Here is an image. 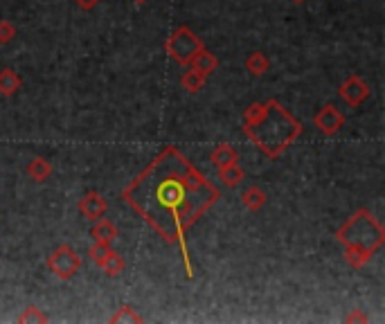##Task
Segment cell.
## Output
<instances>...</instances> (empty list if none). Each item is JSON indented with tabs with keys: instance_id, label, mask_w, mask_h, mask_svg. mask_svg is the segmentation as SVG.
Listing matches in <instances>:
<instances>
[{
	"instance_id": "5bb4252c",
	"label": "cell",
	"mask_w": 385,
	"mask_h": 324,
	"mask_svg": "<svg viewBox=\"0 0 385 324\" xmlns=\"http://www.w3.org/2000/svg\"><path fill=\"white\" fill-rule=\"evenodd\" d=\"M242 203L250 209V212H259L266 203H268V196L262 187H257V185H250L244 189V194H242Z\"/></svg>"
},
{
	"instance_id": "277c9868",
	"label": "cell",
	"mask_w": 385,
	"mask_h": 324,
	"mask_svg": "<svg viewBox=\"0 0 385 324\" xmlns=\"http://www.w3.org/2000/svg\"><path fill=\"white\" fill-rule=\"evenodd\" d=\"M203 41L198 39V36L189 30L187 25H180L174 30V34L169 36L167 43H165V50L167 54L174 59L178 65H182V68H187V65L191 63V59L203 50Z\"/></svg>"
},
{
	"instance_id": "2e32d148",
	"label": "cell",
	"mask_w": 385,
	"mask_h": 324,
	"mask_svg": "<svg viewBox=\"0 0 385 324\" xmlns=\"http://www.w3.org/2000/svg\"><path fill=\"white\" fill-rule=\"evenodd\" d=\"M21 77H18V72L12 70V68H5L0 70V95L3 97H12V95H16L18 90H21Z\"/></svg>"
},
{
	"instance_id": "9c48e42d",
	"label": "cell",
	"mask_w": 385,
	"mask_h": 324,
	"mask_svg": "<svg viewBox=\"0 0 385 324\" xmlns=\"http://www.w3.org/2000/svg\"><path fill=\"white\" fill-rule=\"evenodd\" d=\"M91 236H93V241L111 245L120 236V230H118V225H115L113 221H109V218L102 216V218H97V221H93Z\"/></svg>"
},
{
	"instance_id": "7a4b0ae2",
	"label": "cell",
	"mask_w": 385,
	"mask_h": 324,
	"mask_svg": "<svg viewBox=\"0 0 385 324\" xmlns=\"http://www.w3.org/2000/svg\"><path fill=\"white\" fill-rule=\"evenodd\" d=\"M302 122L295 120L277 99L264 102V113L255 122L244 124L248 140L266 158H280L293 142L302 136Z\"/></svg>"
},
{
	"instance_id": "8992f818",
	"label": "cell",
	"mask_w": 385,
	"mask_h": 324,
	"mask_svg": "<svg viewBox=\"0 0 385 324\" xmlns=\"http://www.w3.org/2000/svg\"><path fill=\"white\" fill-rule=\"evenodd\" d=\"M338 97L347 104L349 108H356L370 97V86L363 77H359V74H349V77L338 86Z\"/></svg>"
},
{
	"instance_id": "30bf717a",
	"label": "cell",
	"mask_w": 385,
	"mask_h": 324,
	"mask_svg": "<svg viewBox=\"0 0 385 324\" xmlns=\"http://www.w3.org/2000/svg\"><path fill=\"white\" fill-rule=\"evenodd\" d=\"M244 178H246V171H244L242 165H239V162H233V165H226V167H219V180L226 187H230V189H235V187L242 185Z\"/></svg>"
},
{
	"instance_id": "d4e9b609",
	"label": "cell",
	"mask_w": 385,
	"mask_h": 324,
	"mask_svg": "<svg viewBox=\"0 0 385 324\" xmlns=\"http://www.w3.org/2000/svg\"><path fill=\"white\" fill-rule=\"evenodd\" d=\"M133 3H138V5H144V3H147V0H133Z\"/></svg>"
},
{
	"instance_id": "4fadbf2b",
	"label": "cell",
	"mask_w": 385,
	"mask_h": 324,
	"mask_svg": "<svg viewBox=\"0 0 385 324\" xmlns=\"http://www.w3.org/2000/svg\"><path fill=\"white\" fill-rule=\"evenodd\" d=\"M210 162L217 169L219 167H226V165H233V162H239V151L233 145H219V147L212 149Z\"/></svg>"
},
{
	"instance_id": "603a6c76",
	"label": "cell",
	"mask_w": 385,
	"mask_h": 324,
	"mask_svg": "<svg viewBox=\"0 0 385 324\" xmlns=\"http://www.w3.org/2000/svg\"><path fill=\"white\" fill-rule=\"evenodd\" d=\"M345 322H349V324H354V322H359V324H368V316L361 311V309H354L347 318H345Z\"/></svg>"
},
{
	"instance_id": "52a82bcc",
	"label": "cell",
	"mask_w": 385,
	"mask_h": 324,
	"mask_svg": "<svg viewBox=\"0 0 385 324\" xmlns=\"http://www.w3.org/2000/svg\"><path fill=\"white\" fill-rule=\"evenodd\" d=\"M313 124L324 138H333L336 133L345 127V115L338 111V106H333V104H324V106L315 113Z\"/></svg>"
},
{
	"instance_id": "6da1fadb",
	"label": "cell",
	"mask_w": 385,
	"mask_h": 324,
	"mask_svg": "<svg viewBox=\"0 0 385 324\" xmlns=\"http://www.w3.org/2000/svg\"><path fill=\"white\" fill-rule=\"evenodd\" d=\"M219 198V187L178 147L162 149L122 189V201L151 225L162 241L178 245L189 280L194 277V266L185 236Z\"/></svg>"
},
{
	"instance_id": "d6986e66",
	"label": "cell",
	"mask_w": 385,
	"mask_h": 324,
	"mask_svg": "<svg viewBox=\"0 0 385 324\" xmlns=\"http://www.w3.org/2000/svg\"><path fill=\"white\" fill-rule=\"evenodd\" d=\"M109 322H113V324H142L144 322V318L140 316V313L133 309V307H129V304H122V307L113 313V316L109 318Z\"/></svg>"
},
{
	"instance_id": "9a60e30c",
	"label": "cell",
	"mask_w": 385,
	"mask_h": 324,
	"mask_svg": "<svg viewBox=\"0 0 385 324\" xmlns=\"http://www.w3.org/2000/svg\"><path fill=\"white\" fill-rule=\"evenodd\" d=\"M189 68H194L198 72H203V74H212L217 68H219V59H217V54L214 52H210L207 47H203L194 59H191L189 63Z\"/></svg>"
},
{
	"instance_id": "ac0fdd59",
	"label": "cell",
	"mask_w": 385,
	"mask_h": 324,
	"mask_svg": "<svg viewBox=\"0 0 385 324\" xmlns=\"http://www.w3.org/2000/svg\"><path fill=\"white\" fill-rule=\"evenodd\" d=\"M100 268L104 270L106 277H120V275L124 273V268H127V261H124V257L120 252L111 250L109 254H106V259L102 261Z\"/></svg>"
},
{
	"instance_id": "3957f363",
	"label": "cell",
	"mask_w": 385,
	"mask_h": 324,
	"mask_svg": "<svg viewBox=\"0 0 385 324\" xmlns=\"http://www.w3.org/2000/svg\"><path fill=\"white\" fill-rule=\"evenodd\" d=\"M336 239L345 248V261L352 268L361 270L365 264L372 261L385 243V227L370 209H356V212L336 230Z\"/></svg>"
},
{
	"instance_id": "ba28073f",
	"label": "cell",
	"mask_w": 385,
	"mask_h": 324,
	"mask_svg": "<svg viewBox=\"0 0 385 324\" xmlns=\"http://www.w3.org/2000/svg\"><path fill=\"white\" fill-rule=\"evenodd\" d=\"M77 209H79V214L86 218V221H97L106 214V209H109V201L100 194V192H88L84 194V198L79 203H77Z\"/></svg>"
},
{
	"instance_id": "5b68a950",
	"label": "cell",
	"mask_w": 385,
	"mask_h": 324,
	"mask_svg": "<svg viewBox=\"0 0 385 324\" xmlns=\"http://www.w3.org/2000/svg\"><path fill=\"white\" fill-rule=\"evenodd\" d=\"M47 268L54 275L56 280L61 282H70L77 273L81 270V254L74 250L72 245L61 243L59 248L47 254Z\"/></svg>"
},
{
	"instance_id": "484cf974",
	"label": "cell",
	"mask_w": 385,
	"mask_h": 324,
	"mask_svg": "<svg viewBox=\"0 0 385 324\" xmlns=\"http://www.w3.org/2000/svg\"><path fill=\"white\" fill-rule=\"evenodd\" d=\"M293 3H295V5H300V3H304V0H293Z\"/></svg>"
},
{
	"instance_id": "ffe728a7",
	"label": "cell",
	"mask_w": 385,
	"mask_h": 324,
	"mask_svg": "<svg viewBox=\"0 0 385 324\" xmlns=\"http://www.w3.org/2000/svg\"><path fill=\"white\" fill-rule=\"evenodd\" d=\"M16 322H21V324H45V322H50V318L45 316L43 309H38V307H34V304H30V307L23 309V313L16 318Z\"/></svg>"
},
{
	"instance_id": "44dd1931",
	"label": "cell",
	"mask_w": 385,
	"mask_h": 324,
	"mask_svg": "<svg viewBox=\"0 0 385 324\" xmlns=\"http://www.w3.org/2000/svg\"><path fill=\"white\" fill-rule=\"evenodd\" d=\"M111 252V245H106V243H97V241H93V245L88 248V259L97 266H102V261L106 259V254Z\"/></svg>"
},
{
	"instance_id": "e0dca14e",
	"label": "cell",
	"mask_w": 385,
	"mask_h": 324,
	"mask_svg": "<svg viewBox=\"0 0 385 324\" xmlns=\"http://www.w3.org/2000/svg\"><path fill=\"white\" fill-rule=\"evenodd\" d=\"M246 70L253 74V77H264V74L271 70V59L264 52H250L246 56Z\"/></svg>"
},
{
	"instance_id": "7c38bea8",
	"label": "cell",
	"mask_w": 385,
	"mask_h": 324,
	"mask_svg": "<svg viewBox=\"0 0 385 324\" xmlns=\"http://www.w3.org/2000/svg\"><path fill=\"white\" fill-rule=\"evenodd\" d=\"M205 83H207V74L198 72V70H194V68H189V65H187V70L180 74V86H182V88H185L187 92H191V95H196V92L203 90Z\"/></svg>"
},
{
	"instance_id": "cb8c5ba5",
	"label": "cell",
	"mask_w": 385,
	"mask_h": 324,
	"mask_svg": "<svg viewBox=\"0 0 385 324\" xmlns=\"http://www.w3.org/2000/svg\"><path fill=\"white\" fill-rule=\"evenodd\" d=\"M72 3L79 9H84V12H93V9L97 7L102 0H72Z\"/></svg>"
},
{
	"instance_id": "8fae6325",
	"label": "cell",
	"mask_w": 385,
	"mask_h": 324,
	"mask_svg": "<svg viewBox=\"0 0 385 324\" xmlns=\"http://www.w3.org/2000/svg\"><path fill=\"white\" fill-rule=\"evenodd\" d=\"M25 174L30 176L32 180H36V183H45V180L54 174V167H52L50 160L34 158V160H30V165L25 167Z\"/></svg>"
},
{
	"instance_id": "7402d4cb",
	"label": "cell",
	"mask_w": 385,
	"mask_h": 324,
	"mask_svg": "<svg viewBox=\"0 0 385 324\" xmlns=\"http://www.w3.org/2000/svg\"><path fill=\"white\" fill-rule=\"evenodd\" d=\"M16 34H18L16 25L12 21H7V18H3V21H0V45L12 43L16 39Z\"/></svg>"
}]
</instances>
